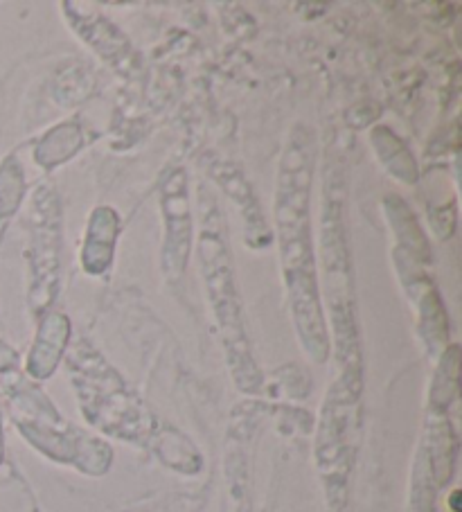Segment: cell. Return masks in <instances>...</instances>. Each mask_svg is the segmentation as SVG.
<instances>
[{"label":"cell","mask_w":462,"mask_h":512,"mask_svg":"<svg viewBox=\"0 0 462 512\" xmlns=\"http://www.w3.org/2000/svg\"><path fill=\"white\" fill-rule=\"evenodd\" d=\"M0 461H3V436H0Z\"/></svg>","instance_id":"1"}]
</instances>
